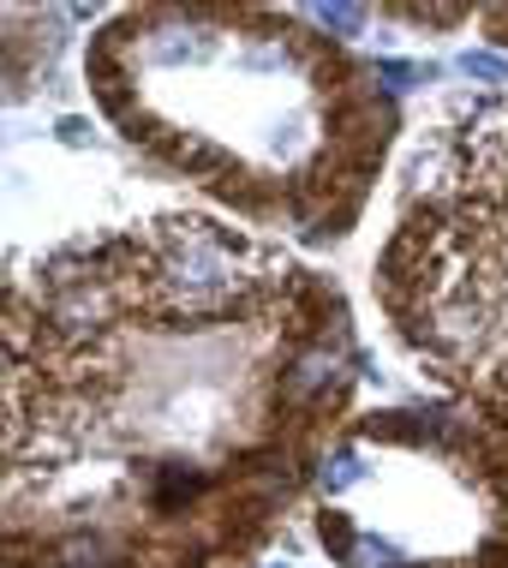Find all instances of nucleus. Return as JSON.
Here are the masks:
<instances>
[{
  "label": "nucleus",
  "instance_id": "7ed1b4c3",
  "mask_svg": "<svg viewBox=\"0 0 508 568\" xmlns=\"http://www.w3.org/2000/svg\"><path fill=\"white\" fill-rule=\"evenodd\" d=\"M395 342L508 432V97L443 114L407 156L372 270Z\"/></svg>",
  "mask_w": 508,
  "mask_h": 568
},
{
  "label": "nucleus",
  "instance_id": "39448f33",
  "mask_svg": "<svg viewBox=\"0 0 508 568\" xmlns=\"http://www.w3.org/2000/svg\"><path fill=\"white\" fill-rule=\"evenodd\" d=\"M305 19H312L317 30H365L377 12H372V7H312Z\"/></svg>",
  "mask_w": 508,
  "mask_h": 568
},
{
  "label": "nucleus",
  "instance_id": "f257e3e1",
  "mask_svg": "<svg viewBox=\"0 0 508 568\" xmlns=\"http://www.w3.org/2000/svg\"><path fill=\"white\" fill-rule=\"evenodd\" d=\"M0 353L7 568H245L365 372L342 287L204 210L12 270Z\"/></svg>",
  "mask_w": 508,
  "mask_h": 568
},
{
  "label": "nucleus",
  "instance_id": "20e7f679",
  "mask_svg": "<svg viewBox=\"0 0 508 568\" xmlns=\"http://www.w3.org/2000/svg\"><path fill=\"white\" fill-rule=\"evenodd\" d=\"M305 503L335 568H508V432L455 395L353 413Z\"/></svg>",
  "mask_w": 508,
  "mask_h": 568
},
{
  "label": "nucleus",
  "instance_id": "0eeeda50",
  "mask_svg": "<svg viewBox=\"0 0 508 568\" xmlns=\"http://www.w3.org/2000/svg\"><path fill=\"white\" fill-rule=\"evenodd\" d=\"M377 72L389 79L395 90H407V84H425L430 72H419V67H407V60H377Z\"/></svg>",
  "mask_w": 508,
  "mask_h": 568
},
{
  "label": "nucleus",
  "instance_id": "423d86ee",
  "mask_svg": "<svg viewBox=\"0 0 508 568\" xmlns=\"http://www.w3.org/2000/svg\"><path fill=\"white\" fill-rule=\"evenodd\" d=\"M460 72H473V79H485V84H508V60H490V54H467Z\"/></svg>",
  "mask_w": 508,
  "mask_h": 568
},
{
  "label": "nucleus",
  "instance_id": "f03ea898",
  "mask_svg": "<svg viewBox=\"0 0 508 568\" xmlns=\"http://www.w3.org/2000/svg\"><path fill=\"white\" fill-rule=\"evenodd\" d=\"M84 84L120 144L294 245L347 240L402 138L377 60L287 7H120Z\"/></svg>",
  "mask_w": 508,
  "mask_h": 568
},
{
  "label": "nucleus",
  "instance_id": "6e6552de",
  "mask_svg": "<svg viewBox=\"0 0 508 568\" xmlns=\"http://www.w3.org/2000/svg\"><path fill=\"white\" fill-rule=\"evenodd\" d=\"M485 30H490V42H497V49H508V7H490L485 12Z\"/></svg>",
  "mask_w": 508,
  "mask_h": 568
}]
</instances>
